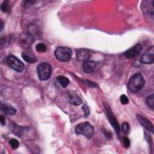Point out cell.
<instances>
[{
	"instance_id": "cell-1",
	"label": "cell",
	"mask_w": 154,
	"mask_h": 154,
	"mask_svg": "<svg viewBox=\"0 0 154 154\" xmlns=\"http://www.w3.org/2000/svg\"><path fill=\"white\" fill-rule=\"evenodd\" d=\"M144 83L145 81L143 76L140 73H136L129 79L128 87L132 93H137L143 88Z\"/></svg>"
},
{
	"instance_id": "cell-2",
	"label": "cell",
	"mask_w": 154,
	"mask_h": 154,
	"mask_svg": "<svg viewBox=\"0 0 154 154\" xmlns=\"http://www.w3.org/2000/svg\"><path fill=\"white\" fill-rule=\"evenodd\" d=\"M75 132L77 134H82L87 138H91L94 132L93 126L89 122H82L75 127Z\"/></svg>"
},
{
	"instance_id": "cell-3",
	"label": "cell",
	"mask_w": 154,
	"mask_h": 154,
	"mask_svg": "<svg viewBox=\"0 0 154 154\" xmlns=\"http://www.w3.org/2000/svg\"><path fill=\"white\" fill-rule=\"evenodd\" d=\"M54 54L57 60L61 61L67 62L72 57V51L67 47H58L55 49Z\"/></svg>"
},
{
	"instance_id": "cell-4",
	"label": "cell",
	"mask_w": 154,
	"mask_h": 154,
	"mask_svg": "<svg viewBox=\"0 0 154 154\" xmlns=\"http://www.w3.org/2000/svg\"><path fill=\"white\" fill-rule=\"evenodd\" d=\"M38 78L42 81L48 79L51 75V67L47 63H42L37 66Z\"/></svg>"
},
{
	"instance_id": "cell-5",
	"label": "cell",
	"mask_w": 154,
	"mask_h": 154,
	"mask_svg": "<svg viewBox=\"0 0 154 154\" xmlns=\"http://www.w3.org/2000/svg\"><path fill=\"white\" fill-rule=\"evenodd\" d=\"M103 105H104V108L106 110L107 117L109 120V123L111 124L112 126L115 129V131L117 132V134H119V133L120 132V126H119V123L117 120L116 117H115V116H114V113L112 112L111 109L110 108V107L109 106V105L106 103L104 102Z\"/></svg>"
},
{
	"instance_id": "cell-6",
	"label": "cell",
	"mask_w": 154,
	"mask_h": 154,
	"mask_svg": "<svg viewBox=\"0 0 154 154\" xmlns=\"http://www.w3.org/2000/svg\"><path fill=\"white\" fill-rule=\"evenodd\" d=\"M7 60L8 65L14 70L17 72H22L23 70L25 68L23 63L15 56L10 55L7 57Z\"/></svg>"
},
{
	"instance_id": "cell-7",
	"label": "cell",
	"mask_w": 154,
	"mask_h": 154,
	"mask_svg": "<svg viewBox=\"0 0 154 154\" xmlns=\"http://www.w3.org/2000/svg\"><path fill=\"white\" fill-rule=\"evenodd\" d=\"M142 46L140 43H137L131 48L128 49L123 54L125 57L127 58H131L137 56L142 50Z\"/></svg>"
},
{
	"instance_id": "cell-8",
	"label": "cell",
	"mask_w": 154,
	"mask_h": 154,
	"mask_svg": "<svg viewBox=\"0 0 154 154\" xmlns=\"http://www.w3.org/2000/svg\"><path fill=\"white\" fill-rule=\"evenodd\" d=\"M141 61L145 64H153L154 63V48L151 47L141 58Z\"/></svg>"
},
{
	"instance_id": "cell-9",
	"label": "cell",
	"mask_w": 154,
	"mask_h": 154,
	"mask_svg": "<svg viewBox=\"0 0 154 154\" xmlns=\"http://www.w3.org/2000/svg\"><path fill=\"white\" fill-rule=\"evenodd\" d=\"M137 119L139 123L148 131L150 132L151 133H153V124L146 118L143 117L141 115L137 114Z\"/></svg>"
},
{
	"instance_id": "cell-10",
	"label": "cell",
	"mask_w": 154,
	"mask_h": 154,
	"mask_svg": "<svg viewBox=\"0 0 154 154\" xmlns=\"http://www.w3.org/2000/svg\"><path fill=\"white\" fill-rule=\"evenodd\" d=\"M141 7L144 14L153 15V1H143Z\"/></svg>"
},
{
	"instance_id": "cell-11",
	"label": "cell",
	"mask_w": 154,
	"mask_h": 154,
	"mask_svg": "<svg viewBox=\"0 0 154 154\" xmlns=\"http://www.w3.org/2000/svg\"><path fill=\"white\" fill-rule=\"evenodd\" d=\"M0 109L2 114L8 116H13L16 113V110L13 107L2 103L0 105Z\"/></svg>"
},
{
	"instance_id": "cell-12",
	"label": "cell",
	"mask_w": 154,
	"mask_h": 154,
	"mask_svg": "<svg viewBox=\"0 0 154 154\" xmlns=\"http://www.w3.org/2000/svg\"><path fill=\"white\" fill-rule=\"evenodd\" d=\"M82 68L87 73H93L96 68V63L93 61H85L83 63Z\"/></svg>"
},
{
	"instance_id": "cell-13",
	"label": "cell",
	"mask_w": 154,
	"mask_h": 154,
	"mask_svg": "<svg viewBox=\"0 0 154 154\" xmlns=\"http://www.w3.org/2000/svg\"><path fill=\"white\" fill-rule=\"evenodd\" d=\"M69 100L70 102L75 105H79L82 103V99L81 97L75 93H71L69 94Z\"/></svg>"
},
{
	"instance_id": "cell-14",
	"label": "cell",
	"mask_w": 154,
	"mask_h": 154,
	"mask_svg": "<svg viewBox=\"0 0 154 154\" xmlns=\"http://www.w3.org/2000/svg\"><path fill=\"white\" fill-rule=\"evenodd\" d=\"M78 59L79 60H85L90 57V52L88 50L85 49H79L76 53Z\"/></svg>"
},
{
	"instance_id": "cell-15",
	"label": "cell",
	"mask_w": 154,
	"mask_h": 154,
	"mask_svg": "<svg viewBox=\"0 0 154 154\" xmlns=\"http://www.w3.org/2000/svg\"><path fill=\"white\" fill-rule=\"evenodd\" d=\"M22 57L26 62L28 63H34L37 61V58L34 55L27 52H22Z\"/></svg>"
},
{
	"instance_id": "cell-16",
	"label": "cell",
	"mask_w": 154,
	"mask_h": 154,
	"mask_svg": "<svg viewBox=\"0 0 154 154\" xmlns=\"http://www.w3.org/2000/svg\"><path fill=\"white\" fill-rule=\"evenodd\" d=\"M57 80L58 81V82L60 83V84L63 87V88H66L69 84V79L64 76H58L57 78Z\"/></svg>"
},
{
	"instance_id": "cell-17",
	"label": "cell",
	"mask_w": 154,
	"mask_h": 154,
	"mask_svg": "<svg viewBox=\"0 0 154 154\" xmlns=\"http://www.w3.org/2000/svg\"><path fill=\"white\" fill-rule=\"evenodd\" d=\"M146 103L149 107H150L152 109L154 108V96L152 94L151 96H149L146 100Z\"/></svg>"
},
{
	"instance_id": "cell-18",
	"label": "cell",
	"mask_w": 154,
	"mask_h": 154,
	"mask_svg": "<svg viewBox=\"0 0 154 154\" xmlns=\"http://www.w3.org/2000/svg\"><path fill=\"white\" fill-rule=\"evenodd\" d=\"M35 49L37 52H45L46 51V47L43 43H39L36 45Z\"/></svg>"
},
{
	"instance_id": "cell-19",
	"label": "cell",
	"mask_w": 154,
	"mask_h": 154,
	"mask_svg": "<svg viewBox=\"0 0 154 154\" xmlns=\"http://www.w3.org/2000/svg\"><path fill=\"white\" fill-rule=\"evenodd\" d=\"M122 130L123 131V132L125 134H128L130 132V126L129 125L128 122H123L122 124Z\"/></svg>"
},
{
	"instance_id": "cell-20",
	"label": "cell",
	"mask_w": 154,
	"mask_h": 154,
	"mask_svg": "<svg viewBox=\"0 0 154 154\" xmlns=\"http://www.w3.org/2000/svg\"><path fill=\"white\" fill-rule=\"evenodd\" d=\"M10 145L11 146V147L13 149H16L17 148H18V147L19 146V141L14 138H12L10 140L9 142Z\"/></svg>"
},
{
	"instance_id": "cell-21",
	"label": "cell",
	"mask_w": 154,
	"mask_h": 154,
	"mask_svg": "<svg viewBox=\"0 0 154 154\" xmlns=\"http://www.w3.org/2000/svg\"><path fill=\"white\" fill-rule=\"evenodd\" d=\"M8 8V2L7 1H4L1 5V10L3 12H7Z\"/></svg>"
},
{
	"instance_id": "cell-22",
	"label": "cell",
	"mask_w": 154,
	"mask_h": 154,
	"mask_svg": "<svg viewBox=\"0 0 154 154\" xmlns=\"http://www.w3.org/2000/svg\"><path fill=\"white\" fill-rule=\"evenodd\" d=\"M120 102L122 104H127L128 102H129V99L128 98V97L125 95V94H122L121 96H120Z\"/></svg>"
},
{
	"instance_id": "cell-23",
	"label": "cell",
	"mask_w": 154,
	"mask_h": 154,
	"mask_svg": "<svg viewBox=\"0 0 154 154\" xmlns=\"http://www.w3.org/2000/svg\"><path fill=\"white\" fill-rule=\"evenodd\" d=\"M123 144H124V146L126 148H128L129 146H130V140L129 139L126 137H124L123 138Z\"/></svg>"
},
{
	"instance_id": "cell-24",
	"label": "cell",
	"mask_w": 154,
	"mask_h": 154,
	"mask_svg": "<svg viewBox=\"0 0 154 154\" xmlns=\"http://www.w3.org/2000/svg\"><path fill=\"white\" fill-rule=\"evenodd\" d=\"M82 110H83L84 112L85 117H88V116L89 114H90V111H89V108H88V106H87V105L84 104V105L82 106Z\"/></svg>"
},
{
	"instance_id": "cell-25",
	"label": "cell",
	"mask_w": 154,
	"mask_h": 154,
	"mask_svg": "<svg viewBox=\"0 0 154 154\" xmlns=\"http://www.w3.org/2000/svg\"><path fill=\"white\" fill-rule=\"evenodd\" d=\"M0 122H1V125L2 126H4L5 125V117L3 116H2V115L0 116Z\"/></svg>"
},
{
	"instance_id": "cell-26",
	"label": "cell",
	"mask_w": 154,
	"mask_h": 154,
	"mask_svg": "<svg viewBox=\"0 0 154 154\" xmlns=\"http://www.w3.org/2000/svg\"><path fill=\"white\" fill-rule=\"evenodd\" d=\"M104 134H105V137H106L107 138L110 139V138H111V133L108 132H107L106 131H105V132H104Z\"/></svg>"
},
{
	"instance_id": "cell-27",
	"label": "cell",
	"mask_w": 154,
	"mask_h": 154,
	"mask_svg": "<svg viewBox=\"0 0 154 154\" xmlns=\"http://www.w3.org/2000/svg\"><path fill=\"white\" fill-rule=\"evenodd\" d=\"M1 31H2V29H3V26H4V23H3V22L1 20Z\"/></svg>"
}]
</instances>
